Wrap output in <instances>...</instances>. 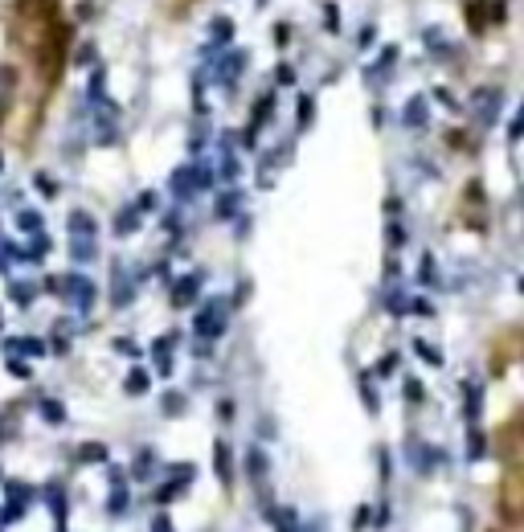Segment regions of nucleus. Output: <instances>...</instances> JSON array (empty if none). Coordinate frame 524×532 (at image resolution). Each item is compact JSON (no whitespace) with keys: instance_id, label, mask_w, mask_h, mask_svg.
<instances>
[{"instance_id":"1","label":"nucleus","mask_w":524,"mask_h":532,"mask_svg":"<svg viewBox=\"0 0 524 532\" xmlns=\"http://www.w3.org/2000/svg\"><path fill=\"white\" fill-rule=\"evenodd\" d=\"M504 5L508 0H463V9H467V25L475 33H488V25H496L504 17Z\"/></svg>"},{"instance_id":"2","label":"nucleus","mask_w":524,"mask_h":532,"mask_svg":"<svg viewBox=\"0 0 524 532\" xmlns=\"http://www.w3.org/2000/svg\"><path fill=\"white\" fill-rule=\"evenodd\" d=\"M13 70H0V115H5V107H9V99H13Z\"/></svg>"},{"instance_id":"3","label":"nucleus","mask_w":524,"mask_h":532,"mask_svg":"<svg viewBox=\"0 0 524 532\" xmlns=\"http://www.w3.org/2000/svg\"><path fill=\"white\" fill-rule=\"evenodd\" d=\"M406 119H410V123H418V119H422V99H414V103H410V111H406Z\"/></svg>"}]
</instances>
